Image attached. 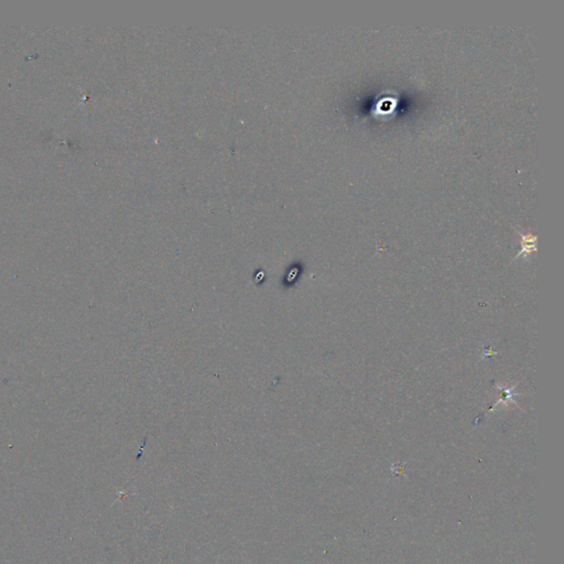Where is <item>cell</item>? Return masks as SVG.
Segmentation results:
<instances>
[{"label": "cell", "instance_id": "6da1fadb", "mask_svg": "<svg viewBox=\"0 0 564 564\" xmlns=\"http://www.w3.org/2000/svg\"><path fill=\"white\" fill-rule=\"evenodd\" d=\"M397 104H398V96H396V95L380 96V98H378V101L375 105V110H374V114H376L375 116L387 117L389 115H392V113L395 112Z\"/></svg>", "mask_w": 564, "mask_h": 564}, {"label": "cell", "instance_id": "7a4b0ae2", "mask_svg": "<svg viewBox=\"0 0 564 564\" xmlns=\"http://www.w3.org/2000/svg\"><path fill=\"white\" fill-rule=\"evenodd\" d=\"M519 235L521 237V240H522V249L521 251H519L518 256L519 257L522 253H530L531 250H535L534 248V242H535V237L533 235H522L521 232H519Z\"/></svg>", "mask_w": 564, "mask_h": 564}]
</instances>
